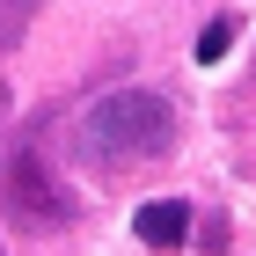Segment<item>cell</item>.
<instances>
[{
  "label": "cell",
  "instance_id": "6da1fadb",
  "mask_svg": "<svg viewBox=\"0 0 256 256\" xmlns=\"http://www.w3.org/2000/svg\"><path fill=\"white\" fill-rule=\"evenodd\" d=\"M80 139H88V154H96L102 168H132V161L161 154V146L176 139V110H168V96H154V88H118V96H102L96 110H88Z\"/></svg>",
  "mask_w": 256,
  "mask_h": 256
},
{
  "label": "cell",
  "instance_id": "7a4b0ae2",
  "mask_svg": "<svg viewBox=\"0 0 256 256\" xmlns=\"http://www.w3.org/2000/svg\"><path fill=\"white\" fill-rule=\"evenodd\" d=\"M0 190H8V205H15L30 227H74V190L52 176V161H44L37 146L8 154V168H0Z\"/></svg>",
  "mask_w": 256,
  "mask_h": 256
},
{
  "label": "cell",
  "instance_id": "3957f363",
  "mask_svg": "<svg viewBox=\"0 0 256 256\" xmlns=\"http://www.w3.org/2000/svg\"><path fill=\"white\" fill-rule=\"evenodd\" d=\"M132 227H139V242H146V249H176V242L190 234V205H183V198H146Z\"/></svg>",
  "mask_w": 256,
  "mask_h": 256
},
{
  "label": "cell",
  "instance_id": "277c9868",
  "mask_svg": "<svg viewBox=\"0 0 256 256\" xmlns=\"http://www.w3.org/2000/svg\"><path fill=\"white\" fill-rule=\"evenodd\" d=\"M227 44H234V22L212 15L205 30H198V66H220V59H227Z\"/></svg>",
  "mask_w": 256,
  "mask_h": 256
},
{
  "label": "cell",
  "instance_id": "5b68a950",
  "mask_svg": "<svg viewBox=\"0 0 256 256\" xmlns=\"http://www.w3.org/2000/svg\"><path fill=\"white\" fill-rule=\"evenodd\" d=\"M30 8H37V0H8V8H0V52H8V44L22 37V22H30Z\"/></svg>",
  "mask_w": 256,
  "mask_h": 256
}]
</instances>
